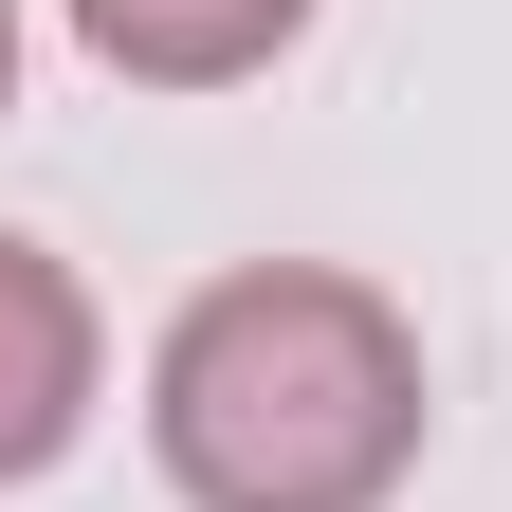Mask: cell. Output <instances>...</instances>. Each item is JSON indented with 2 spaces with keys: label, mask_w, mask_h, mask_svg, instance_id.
<instances>
[{
  "label": "cell",
  "mask_w": 512,
  "mask_h": 512,
  "mask_svg": "<svg viewBox=\"0 0 512 512\" xmlns=\"http://www.w3.org/2000/svg\"><path fill=\"white\" fill-rule=\"evenodd\" d=\"M0 92H19V0H0Z\"/></svg>",
  "instance_id": "cell-4"
},
{
  "label": "cell",
  "mask_w": 512,
  "mask_h": 512,
  "mask_svg": "<svg viewBox=\"0 0 512 512\" xmlns=\"http://www.w3.org/2000/svg\"><path fill=\"white\" fill-rule=\"evenodd\" d=\"M55 19H74L92 74H128V92H238V74H275L311 37V0H55Z\"/></svg>",
  "instance_id": "cell-3"
},
{
  "label": "cell",
  "mask_w": 512,
  "mask_h": 512,
  "mask_svg": "<svg viewBox=\"0 0 512 512\" xmlns=\"http://www.w3.org/2000/svg\"><path fill=\"white\" fill-rule=\"evenodd\" d=\"M421 421V330L348 256H238L147 348V458L183 512H384Z\"/></svg>",
  "instance_id": "cell-1"
},
{
  "label": "cell",
  "mask_w": 512,
  "mask_h": 512,
  "mask_svg": "<svg viewBox=\"0 0 512 512\" xmlns=\"http://www.w3.org/2000/svg\"><path fill=\"white\" fill-rule=\"evenodd\" d=\"M92 384H110V330H92L74 256H55V238H0V494L92 439Z\"/></svg>",
  "instance_id": "cell-2"
}]
</instances>
